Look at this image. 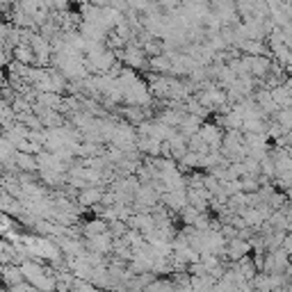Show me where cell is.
Instances as JSON below:
<instances>
[{
	"label": "cell",
	"mask_w": 292,
	"mask_h": 292,
	"mask_svg": "<svg viewBox=\"0 0 292 292\" xmlns=\"http://www.w3.org/2000/svg\"><path fill=\"white\" fill-rule=\"evenodd\" d=\"M100 196H103V192H98V190H92V187H85L78 199H80L85 205H94V203H98V201H100Z\"/></svg>",
	"instance_id": "obj_1"
},
{
	"label": "cell",
	"mask_w": 292,
	"mask_h": 292,
	"mask_svg": "<svg viewBox=\"0 0 292 292\" xmlns=\"http://www.w3.org/2000/svg\"><path fill=\"white\" fill-rule=\"evenodd\" d=\"M14 158H16V162H19L21 169H34V167H37V158L30 156V153H23V151H19V153H16Z\"/></svg>",
	"instance_id": "obj_2"
}]
</instances>
